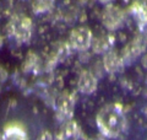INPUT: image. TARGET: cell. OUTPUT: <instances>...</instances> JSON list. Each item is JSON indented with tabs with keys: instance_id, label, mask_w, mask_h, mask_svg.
<instances>
[{
	"instance_id": "4",
	"label": "cell",
	"mask_w": 147,
	"mask_h": 140,
	"mask_svg": "<svg viewBox=\"0 0 147 140\" xmlns=\"http://www.w3.org/2000/svg\"><path fill=\"white\" fill-rule=\"evenodd\" d=\"M74 109H75V103H74L72 97L67 93H63L55 101V112L60 122L72 119Z\"/></svg>"
},
{
	"instance_id": "15",
	"label": "cell",
	"mask_w": 147,
	"mask_h": 140,
	"mask_svg": "<svg viewBox=\"0 0 147 140\" xmlns=\"http://www.w3.org/2000/svg\"><path fill=\"white\" fill-rule=\"evenodd\" d=\"M37 140H53V135L49 130H42L37 137Z\"/></svg>"
},
{
	"instance_id": "10",
	"label": "cell",
	"mask_w": 147,
	"mask_h": 140,
	"mask_svg": "<svg viewBox=\"0 0 147 140\" xmlns=\"http://www.w3.org/2000/svg\"><path fill=\"white\" fill-rule=\"evenodd\" d=\"M3 137L5 140H28L25 128L17 123L7 124L4 128Z\"/></svg>"
},
{
	"instance_id": "16",
	"label": "cell",
	"mask_w": 147,
	"mask_h": 140,
	"mask_svg": "<svg viewBox=\"0 0 147 140\" xmlns=\"http://www.w3.org/2000/svg\"><path fill=\"white\" fill-rule=\"evenodd\" d=\"M7 79V71L5 68L0 67V82H5Z\"/></svg>"
},
{
	"instance_id": "11",
	"label": "cell",
	"mask_w": 147,
	"mask_h": 140,
	"mask_svg": "<svg viewBox=\"0 0 147 140\" xmlns=\"http://www.w3.org/2000/svg\"><path fill=\"white\" fill-rule=\"evenodd\" d=\"M55 0H33L32 1V11L36 15L48 12L53 9Z\"/></svg>"
},
{
	"instance_id": "1",
	"label": "cell",
	"mask_w": 147,
	"mask_h": 140,
	"mask_svg": "<svg viewBox=\"0 0 147 140\" xmlns=\"http://www.w3.org/2000/svg\"><path fill=\"white\" fill-rule=\"evenodd\" d=\"M96 124L100 135L108 139H117L126 129V117L123 107L118 103L103 106L96 116Z\"/></svg>"
},
{
	"instance_id": "14",
	"label": "cell",
	"mask_w": 147,
	"mask_h": 140,
	"mask_svg": "<svg viewBox=\"0 0 147 140\" xmlns=\"http://www.w3.org/2000/svg\"><path fill=\"white\" fill-rule=\"evenodd\" d=\"M36 62H37V57L34 55V53H28V55H27V58L25 60L24 67H22V70H24L25 73L31 71V70L33 69V67L36 65Z\"/></svg>"
},
{
	"instance_id": "9",
	"label": "cell",
	"mask_w": 147,
	"mask_h": 140,
	"mask_svg": "<svg viewBox=\"0 0 147 140\" xmlns=\"http://www.w3.org/2000/svg\"><path fill=\"white\" fill-rule=\"evenodd\" d=\"M80 138H81V128L79 127V124L72 119L65 120L61 125L60 132H59L58 139L59 140H79Z\"/></svg>"
},
{
	"instance_id": "19",
	"label": "cell",
	"mask_w": 147,
	"mask_h": 140,
	"mask_svg": "<svg viewBox=\"0 0 147 140\" xmlns=\"http://www.w3.org/2000/svg\"><path fill=\"white\" fill-rule=\"evenodd\" d=\"M100 3H103V4H109L110 1H112V0H99Z\"/></svg>"
},
{
	"instance_id": "20",
	"label": "cell",
	"mask_w": 147,
	"mask_h": 140,
	"mask_svg": "<svg viewBox=\"0 0 147 140\" xmlns=\"http://www.w3.org/2000/svg\"><path fill=\"white\" fill-rule=\"evenodd\" d=\"M1 46H3V37L0 36V47H1Z\"/></svg>"
},
{
	"instance_id": "12",
	"label": "cell",
	"mask_w": 147,
	"mask_h": 140,
	"mask_svg": "<svg viewBox=\"0 0 147 140\" xmlns=\"http://www.w3.org/2000/svg\"><path fill=\"white\" fill-rule=\"evenodd\" d=\"M91 47L94 49L96 53H105L110 49V42L107 38H100V39L98 38L94 42L92 41Z\"/></svg>"
},
{
	"instance_id": "13",
	"label": "cell",
	"mask_w": 147,
	"mask_h": 140,
	"mask_svg": "<svg viewBox=\"0 0 147 140\" xmlns=\"http://www.w3.org/2000/svg\"><path fill=\"white\" fill-rule=\"evenodd\" d=\"M132 12L135 16L142 22H147V7L142 4H134L132 6Z\"/></svg>"
},
{
	"instance_id": "8",
	"label": "cell",
	"mask_w": 147,
	"mask_h": 140,
	"mask_svg": "<svg viewBox=\"0 0 147 140\" xmlns=\"http://www.w3.org/2000/svg\"><path fill=\"white\" fill-rule=\"evenodd\" d=\"M142 52H144V46H142L140 41L135 39V41H132L131 43H129L124 47L120 57L125 65H131L140 57Z\"/></svg>"
},
{
	"instance_id": "22",
	"label": "cell",
	"mask_w": 147,
	"mask_h": 140,
	"mask_svg": "<svg viewBox=\"0 0 147 140\" xmlns=\"http://www.w3.org/2000/svg\"><path fill=\"white\" fill-rule=\"evenodd\" d=\"M0 93H1V85H0Z\"/></svg>"
},
{
	"instance_id": "18",
	"label": "cell",
	"mask_w": 147,
	"mask_h": 140,
	"mask_svg": "<svg viewBox=\"0 0 147 140\" xmlns=\"http://www.w3.org/2000/svg\"><path fill=\"white\" fill-rule=\"evenodd\" d=\"M90 140H105V139L103 138V135H102V137H94V138H92Z\"/></svg>"
},
{
	"instance_id": "21",
	"label": "cell",
	"mask_w": 147,
	"mask_h": 140,
	"mask_svg": "<svg viewBox=\"0 0 147 140\" xmlns=\"http://www.w3.org/2000/svg\"><path fill=\"white\" fill-rule=\"evenodd\" d=\"M0 140H5V139H4V137H3V135H0Z\"/></svg>"
},
{
	"instance_id": "7",
	"label": "cell",
	"mask_w": 147,
	"mask_h": 140,
	"mask_svg": "<svg viewBox=\"0 0 147 140\" xmlns=\"http://www.w3.org/2000/svg\"><path fill=\"white\" fill-rule=\"evenodd\" d=\"M103 67L105 69V71L109 73V74H115L121 71L125 67L124 64L121 57L119 55L117 52L114 50H108V52L104 53V57H103Z\"/></svg>"
},
{
	"instance_id": "2",
	"label": "cell",
	"mask_w": 147,
	"mask_h": 140,
	"mask_svg": "<svg viewBox=\"0 0 147 140\" xmlns=\"http://www.w3.org/2000/svg\"><path fill=\"white\" fill-rule=\"evenodd\" d=\"M92 41H93V35L91 29L87 26H80L71 31L69 46L79 52H85L91 47Z\"/></svg>"
},
{
	"instance_id": "5",
	"label": "cell",
	"mask_w": 147,
	"mask_h": 140,
	"mask_svg": "<svg viewBox=\"0 0 147 140\" xmlns=\"http://www.w3.org/2000/svg\"><path fill=\"white\" fill-rule=\"evenodd\" d=\"M98 86L97 77L90 70H82L77 77V90L85 95H91L96 92Z\"/></svg>"
},
{
	"instance_id": "6",
	"label": "cell",
	"mask_w": 147,
	"mask_h": 140,
	"mask_svg": "<svg viewBox=\"0 0 147 140\" xmlns=\"http://www.w3.org/2000/svg\"><path fill=\"white\" fill-rule=\"evenodd\" d=\"M32 36V20L30 17H21L18 20H15V39L17 43H27L31 39Z\"/></svg>"
},
{
	"instance_id": "17",
	"label": "cell",
	"mask_w": 147,
	"mask_h": 140,
	"mask_svg": "<svg viewBox=\"0 0 147 140\" xmlns=\"http://www.w3.org/2000/svg\"><path fill=\"white\" fill-rule=\"evenodd\" d=\"M141 63H142V67L147 69V54H145L144 57H142V59H141Z\"/></svg>"
},
{
	"instance_id": "3",
	"label": "cell",
	"mask_w": 147,
	"mask_h": 140,
	"mask_svg": "<svg viewBox=\"0 0 147 140\" xmlns=\"http://www.w3.org/2000/svg\"><path fill=\"white\" fill-rule=\"evenodd\" d=\"M124 20H125L124 11L120 7L112 5V4L105 6L102 12V23L109 31H115L120 29L124 23Z\"/></svg>"
}]
</instances>
